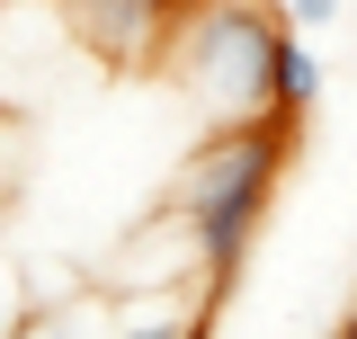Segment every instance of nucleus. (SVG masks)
Masks as SVG:
<instances>
[{
  "mask_svg": "<svg viewBox=\"0 0 357 339\" xmlns=\"http://www.w3.org/2000/svg\"><path fill=\"white\" fill-rule=\"evenodd\" d=\"M295 134L304 126H277V116H259V126H206V143L178 161L170 214L197 232L215 295H232V277H241V250H250V232H259L286 161H295Z\"/></svg>",
  "mask_w": 357,
  "mask_h": 339,
  "instance_id": "1",
  "label": "nucleus"
},
{
  "mask_svg": "<svg viewBox=\"0 0 357 339\" xmlns=\"http://www.w3.org/2000/svg\"><path fill=\"white\" fill-rule=\"evenodd\" d=\"M277 36L286 27L259 0H188L170 18V36H161V72L206 126H259V116H277L268 107Z\"/></svg>",
  "mask_w": 357,
  "mask_h": 339,
  "instance_id": "2",
  "label": "nucleus"
},
{
  "mask_svg": "<svg viewBox=\"0 0 357 339\" xmlns=\"http://www.w3.org/2000/svg\"><path fill=\"white\" fill-rule=\"evenodd\" d=\"M188 277L206 286V250H197V232H188L170 206H161L126 250L107 259V295H170V286H188ZM215 303H223V295H215Z\"/></svg>",
  "mask_w": 357,
  "mask_h": 339,
  "instance_id": "3",
  "label": "nucleus"
},
{
  "mask_svg": "<svg viewBox=\"0 0 357 339\" xmlns=\"http://www.w3.org/2000/svg\"><path fill=\"white\" fill-rule=\"evenodd\" d=\"M206 322H215V295L197 286V295H126V312H116V339H206Z\"/></svg>",
  "mask_w": 357,
  "mask_h": 339,
  "instance_id": "4",
  "label": "nucleus"
},
{
  "mask_svg": "<svg viewBox=\"0 0 357 339\" xmlns=\"http://www.w3.org/2000/svg\"><path fill=\"white\" fill-rule=\"evenodd\" d=\"M321 98V45H304V27L277 36V81H268V107L277 126H304V107Z\"/></svg>",
  "mask_w": 357,
  "mask_h": 339,
  "instance_id": "5",
  "label": "nucleus"
},
{
  "mask_svg": "<svg viewBox=\"0 0 357 339\" xmlns=\"http://www.w3.org/2000/svg\"><path fill=\"white\" fill-rule=\"evenodd\" d=\"M349 0H286V27H304V36H321L331 18H340Z\"/></svg>",
  "mask_w": 357,
  "mask_h": 339,
  "instance_id": "6",
  "label": "nucleus"
},
{
  "mask_svg": "<svg viewBox=\"0 0 357 339\" xmlns=\"http://www.w3.org/2000/svg\"><path fill=\"white\" fill-rule=\"evenodd\" d=\"M340 339H357V312H349V322H340Z\"/></svg>",
  "mask_w": 357,
  "mask_h": 339,
  "instance_id": "7",
  "label": "nucleus"
},
{
  "mask_svg": "<svg viewBox=\"0 0 357 339\" xmlns=\"http://www.w3.org/2000/svg\"><path fill=\"white\" fill-rule=\"evenodd\" d=\"M0 197H9V170H0Z\"/></svg>",
  "mask_w": 357,
  "mask_h": 339,
  "instance_id": "8",
  "label": "nucleus"
}]
</instances>
